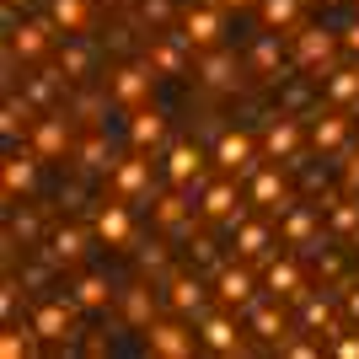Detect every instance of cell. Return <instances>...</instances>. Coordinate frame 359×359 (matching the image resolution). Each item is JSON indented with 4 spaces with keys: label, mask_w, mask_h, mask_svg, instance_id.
I'll list each match as a JSON object with an SVG mask.
<instances>
[{
    "label": "cell",
    "mask_w": 359,
    "mask_h": 359,
    "mask_svg": "<svg viewBox=\"0 0 359 359\" xmlns=\"http://www.w3.org/2000/svg\"><path fill=\"white\" fill-rule=\"evenodd\" d=\"M54 16H22V22H11V38H6V54L22 65H38L54 48Z\"/></svg>",
    "instance_id": "1"
},
{
    "label": "cell",
    "mask_w": 359,
    "mask_h": 359,
    "mask_svg": "<svg viewBox=\"0 0 359 359\" xmlns=\"http://www.w3.org/2000/svg\"><path fill=\"white\" fill-rule=\"evenodd\" d=\"M177 32H182V43L194 48V54L215 48V43L225 38V6H220V0H215V6H182Z\"/></svg>",
    "instance_id": "2"
},
{
    "label": "cell",
    "mask_w": 359,
    "mask_h": 359,
    "mask_svg": "<svg viewBox=\"0 0 359 359\" xmlns=\"http://www.w3.org/2000/svg\"><path fill=\"white\" fill-rule=\"evenodd\" d=\"M150 86H156V70L150 60H135V65H118V70L107 75V97L123 107V113H135V107L150 102Z\"/></svg>",
    "instance_id": "3"
},
{
    "label": "cell",
    "mask_w": 359,
    "mask_h": 359,
    "mask_svg": "<svg viewBox=\"0 0 359 359\" xmlns=\"http://www.w3.org/2000/svg\"><path fill=\"white\" fill-rule=\"evenodd\" d=\"M194 338L198 332L188 327V322H177V316H156L145 327V354H156V359H188L194 354Z\"/></svg>",
    "instance_id": "4"
},
{
    "label": "cell",
    "mask_w": 359,
    "mask_h": 359,
    "mask_svg": "<svg viewBox=\"0 0 359 359\" xmlns=\"http://www.w3.org/2000/svg\"><path fill=\"white\" fill-rule=\"evenodd\" d=\"M198 215H204V220H220L225 231H231L236 220H247V210H241V198H236V177H231V172H220V177L198 194Z\"/></svg>",
    "instance_id": "5"
},
{
    "label": "cell",
    "mask_w": 359,
    "mask_h": 359,
    "mask_svg": "<svg viewBox=\"0 0 359 359\" xmlns=\"http://www.w3.org/2000/svg\"><path fill=\"white\" fill-rule=\"evenodd\" d=\"M290 38H295V65L300 70H316V75H327L332 54L344 48V38H332V32H322V27H295Z\"/></svg>",
    "instance_id": "6"
},
{
    "label": "cell",
    "mask_w": 359,
    "mask_h": 359,
    "mask_svg": "<svg viewBox=\"0 0 359 359\" xmlns=\"http://www.w3.org/2000/svg\"><path fill=\"white\" fill-rule=\"evenodd\" d=\"M27 150L38 161H65V156H70V123H65V113H43V118L32 123Z\"/></svg>",
    "instance_id": "7"
},
{
    "label": "cell",
    "mask_w": 359,
    "mask_h": 359,
    "mask_svg": "<svg viewBox=\"0 0 359 359\" xmlns=\"http://www.w3.org/2000/svg\"><path fill=\"white\" fill-rule=\"evenodd\" d=\"M198 344L210 348V354H241V327H236V316H231V306L198 311Z\"/></svg>",
    "instance_id": "8"
},
{
    "label": "cell",
    "mask_w": 359,
    "mask_h": 359,
    "mask_svg": "<svg viewBox=\"0 0 359 359\" xmlns=\"http://www.w3.org/2000/svg\"><path fill=\"white\" fill-rule=\"evenodd\" d=\"M215 166L231 172V177H252V172H257V140L247 135V129L220 135V145H215Z\"/></svg>",
    "instance_id": "9"
},
{
    "label": "cell",
    "mask_w": 359,
    "mask_h": 359,
    "mask_svg": "<svg viewBox=\"0 0 359 359\" xmlns=\"http://www.w3.org/2000/svg\"><path fill=\"white\" fill-rule=\"evenodd\" d=\"M0 188H6L11 204H16V198H27L32 188H38V156H32L27 145H22V150H16V145L6 150V161H0Z\"/></svg>",
    "instance_id": "10"
},
{
    "label": "cell",
    "mask_w": 359,
    "mask_h": 359,
    "mask_svg": "<svg viewBox=\"0 0 359 359\" xmlns=\"http://www.w3.org/2000/svg\"><path fill=\"white\" fill-rule=\"evenodd\" d=\"M75 300H43L38 311H32V327H38V338L43 344H70L75 338Z\"/></svg>",
    "instance_id": "11"
},
{
    "label": "cell",
    "mask_w": 359,
    "mask_h": 359,
    "mask_svg": "<svg viewBox=\"0 0 359 359\" xmlns=\"http://www.w3.org/2000/svg\"><path fill=\"white\" fill-rule=\"evenodd\" d=\"M91 236L102 241V247H129V236H135L129 198H113V204H102V210H97V220H91Z\"/></svg>",
    "instance_id": "12"
},
{
    "label": "cell",
    "mask_w": 359,
    "mask_h": 359,
    "mask_svg": "<svg viewBox=\"0 0 359 359\" xmlns=\"http://www.w3.org/2000/svg\"><path fill=\"white\" fill-rule=\"evenodd\" d=\"M129 145L140 150V156H156V150L166 145V113L161 107H135V113H129Z\"/></svg>",
    "instance_id": "13"
},
{
    "label": "cell",
    "mask_w": 359,
    "mask_h": 359,
    "mask_svg": "<svg viewBox=\"0 0 359 359\" xmlns=\"http://www.w3.org/2000/svg\"><path fill=\"white\" fill-rule=\"evenodd\" d=\"M306 140H311L316 156H338V150H348V118H344V107H332V113H316L311 129H306Z\"/></svg>",
    "instance_id": "14"
},
{
    "label": "cell",
    "mask_w": 359,
    "mask_h": 359,
    "mask_svg": "<svg viewBox=\"0 0 359 359\" xmlns=\"http://www.w3.org/2000/svg\"><path fill=\"white\" fill-rule=\"evenodd\" d=\"M161 290H166V311H177V316H198L204 300H210V290H204L198 273H172Z\"/></svg>",
    "instance_id": "15"
},
{
    "label": "cell",
    "mask_w": 359,
    "mask_h": 359,
    "mask_svg": "<svg viewBox=\"0 0 359 359\" xmlns=\"http://www.w3.org/2000/svg\"><path fill=\"white\" fill-rule=\"evenodd\" d=\"M198 172H204V150H198L194 140H172V145H166V182H172V188H188V182H198Z\"/></svg>",
    "instance_id": "16"
},
{
    "label": "cell",
    "mask_w": 359,
    "mask_h": 359,
    "mask_svg": "<svg viewBox=\"0 0 359 359\" xmlns=\"http://www.w3.org/2000/svg\"><path fill=\"white\" fill-rule=\"evenodd\" d=\"M150 161H156V156H129V161H118L113 166V198H129V204H135V198H145V188H150Z\"/></svg>",
    "instance_id": "17"
},
{
    "label": "cell",
    "mask_w": 359,
    "mask_h": 359,
    "mask_svg": "<svg viewBox=\"0 0 359 359\" xmlns=\"http://www.w3.org/2000/svg\"><path fill=\"white\" fill-rule=\"evenodd\" d=\"M263 285H269L273 300H306V273H300L295 257H273L263 269Z\"/></svg>",
    "instance_id": "18"
},
{
    "label": "cell",
    "mask_w": 359,
    "mask_h": 359,
    "mask_svg": "<svg viewBox=\"0 0 359 359\" xmlns=\"http://www.w3.org/2000/svg\"><path fill=\"white\" fill-rule=\"evenodd\" d=\"M252 290H257V279H252V269H236V263H225L220 273H215V295H220V306H252Z\"/></svg>",
    "instance_id": "19"
},
{
    "label": "cell",
    "mask_w": 359,
    "mask_h": 359,
    "mask_svg": "<svg viewBox=\"0 0 359 359\" xmlns=\"http://www.w3.org/2000/svg\"><path fill=\"white\" fill-rule=\"evenodd\" d=\"M263 156L269 161H300V123L295 118H273L269 123V135H263Z\"/></svg>",
    "instance_id": "20"
},
{
    "label": "cell",
    "mask_w": 359,
    "mask_h": 359,
    "mask_svg": "<svg viewBox=\"0 0 359 359\" xmlns=\"http://www.w3.org/2000/svg\"><path fill=\"white\" fill-rule=\"evenodd\" d=\"M236 54H231V48L225 43H215V48H204V54H198V81H204V86H236Z\"/></svg>",
    "instance_id": "21"
},
{
    "label": "cell",
    "mask_w": 359,
    "mask_h": 359,
    "mask_svg": "<svg viewBox=\"0 0 359 359\" xmlns=\"http://www.w3.org/2000/svg\"><path fill=\"white\" fill-rule=\"evenodd\" d=\"M252 204H257V210H269V215L290 210V188H285V177H279L273 166H257V172H252Z\"/></svg>",
    "instance_id": "22"
},
{
    "label": "cell",
    "mask_w": 359,
    "mask_h": 359,
    "mask_svg": "<svg viewBox=\"0 0 359 359\" xmlns=\"http://www.w3.org/2000/svg\"><path fill=\"white\" fill-rule=\"evenodd\" d=\"M231 236H236V257L241 263H257V257H269V247H273V231L263 220H236Z\"/></svg>",
    "instance_id": "23"
},
{
    "label": "cell",
    "mask_w": 359,
    "mask_h": 359,
    "mask_svg": "<svg viewBox=\"0 0 359 359\" xmlns=\"http://www.w3.org/2000/svg\"><path fill=\"white\" fill-rule=\"evenodd\" d=\"M145 60L156 75H182L188 70V43H182V32H172V38H156V43L145 48Z\"/></svg>",
    "instance_id": "24"
},
{
    "label": "cell",
    "mask_w": 359,
    "mask_h": 359,
    "mask_svg": "<svg viewBox=\"0 0 359 359\" xmlns=\"http://www.w3.org/2000/svg\"><path fill=\"white\" fill-rule=\"evenodd\" d=\"M322 97L332 107H359V65H332L322 81Z\"/></svg>",
    "instance_id": "25"
},
{
    "label": "cell",
    "mask_w": 359,
    "mask_h": 359,
    "mask_svg": "<svg viewBox=\"0 0 359 359\" xmlns=\"http://www.w3.org/2000/svg\"><path fill=\"white\" fill-rule=\"evenodd\" d=\"M252 332L263 338V344L285 348V338H290V316L279 311V306H263V300H252Z\"/></svg>",
    "instance_id": "26"
},
{
    "label": "cell",
    "mask_w": 359,
    "mask_h": 359,
    "mask_svg": "<svg viewBox=\"0 0 359 359\" xmlns=\"http://www.w3.org/2000/svg\"><path fill=\"white\" fill-rule=\"evenodd\" d=\"M86 252V231H75V225H60L54 236H48V263H60V269H75Z\"/></svg>",
    "instance_id": "27"
},
{
    "label": "cell",
    "mask_w": 359,
    "mask_h": 359,
    "mask_svg": "<svg viewBox=\"0 0 359 359\" xmlns=\"http://www.w3.org/2000/svg\"><path fill=\"white\" fill-rule=\"evenodd\" d=\"M316 225H322V210L316 204H295V210H285V241L290 247H311Z\"/></svg>",
    "instance_id": "28"
},
{
    "label": "cell",
    "mask_w": 359,
    "mask_h": 359,
    "mask_svg": "<svg viewBox=\"0 0 359 359\" xmlns=\"http://www.w3.org/2000/svg\"><path fill=\"white\" fill-rule=\"evenodd\" d=\"M38 344H43V338H38V327H32V322H6V332H0V354L6 359H27V354H38Z\"/></svg>",
    "instance_id": "29"
},
{
    "label": "cell",
    "mask_w": 359,
    "mask_h": 359,
    "mask_svg": "<svg viewBox=\"0 0 359 359\" xmlns=\"http://www.w3.org/2000/svg\"><path fill=\"white\" fill-rule=\"evenodd\" d=\"M70 300L81 306V311H107V300H113V285H107L102 273H81L70 285Z\"/></svg>",
    "instance_id": "30"
},
{
    "label": "cell",
    "mask_w": 359,
    "mask_h": 359,
    "mask_svg": "<svg viewBox=\"0 0 359 359\" xmlns=\"http://www.w3.org/2000/svg\"><path fill=\"white\" fill-rule=\"evenodd\" d=\"M150 215H156V225H166V231H177V236H194V220H188V204L177 198V188L156 198V204H150Z\"/></svg>",
    "instance_id": "31"
},
{
    "label": "cell",
    "mask_w": 359,
    "mask_h": 359,
    "mask_svg": "<svg viewBox=\"0 0 359 359\" xmlns=\"http://www.w3.org/2000/svg\"><path fill=\"white\" fill-rule=\"evenodd\" d=\"M48 16H54V27H60L65 38H75V32H86V22H91V0H48Z\"/></svg>",
    "instance_id": "32"
},
{
    "label": "cell",
    "mask_w": 359,
    "mask_h": 359,
    "mask_svg": "<svg viewBox=\"0 0 359 359\" xmlns=\"http://www.w3.org/2000/svg\"><path fill=\"white\" fill-rule=\"evenodd\" d=\"M257 16L269 32H295L300 27V0H257Z\"/></svg>",
    "instance_id": "33"
},
{
    "label": "cell",
    "mask_w": 359,
    "mask_h": 359,
    "mask_svg": "<svg viewBox=\"0 0 359 359\" xmlns=\"http://www.w3.org/2000/svg\"><path fill=\"white\" fill-rule=\"evenodd\" d=\"M32 123H38V118H32V102H27V97H22V102L11 97V102H6V113H0V135H6V145L27 140V135H32Z\"/></svg>",
    "instance_id": "34"
},
{
    "label": "cell",
    "mask_w": 359,
    "mask_h": 359,
    "mask_svg": "<svg viewBox=\"0 0 359 359\" xmlns=\"http://www.w3.org/2000/svg\"><path fill=\"white\" fill-rule=\"evenodd\" d=\"M300 322H306V332H316V338H327V344L338 338V332H344V327H338V316H332V306H327V300H306V311H300Z\"/></svg>",
    "instance_id": "35"
},
{
    "label": "cell",
    "mask_w": 359,
    "mask_h": 359,
    "mask_svg": "<svg viewBox=\"0 0 359 359\" xmlns=\"http://www.w3.org/2000/svg\"><path fill=\"white\" fill-rule=\"evenodd\" d=\"M252 70L263 75V81H279V70H285V54H279V43H273V32H263L252 43Z\"/></svg>",
    "instance_id": "36"
},
{
    "label": "cell",
    "mask_w": 359,
    "mask_h": 359,
    "mask_svg": "<svg viewBox=\"0 0 359 359\" xmlns=\"http://www.w3.org/2000/svg\"><path fill=\"white\" fill-rule=\"evenodd\" d=\"M327 225H332V236H359V194H348V198H332Z\"/></svg>",
    "instance_id": "37"
},
{
    "label": "cell",
    "mask_w": 359,
    "mask_h": 359,
    "mask_svg": "<svg viewBox=\"0 0 359 359\" xmlns=\"http://www.w3.org/2000/svg\"><path fill=\"white\" fill-rule=\"evenodd\" d=\"M75 161L86 166V172H107V166H113V145H107L102 135H91V140L75 145Z\"/></svg>",
    "instance_id": "38"
},
{
    "label": "cell",
    "mask_w": 359,
    "mask_h": 359,
    "mask_svg": "<svg viewBox=\"0 0 359 359\" xmlns=\"http://www.w3.org/2000/svg\"><path fill=\"white\" fill-rule=\"evenodd\" d=\"M123 316H129L140 332L156 322V316H150V290H145V285H129V290H123Z\"/></svg>",
    "instance_id": "39"
},
{
    "label": "cell",
    "mask_w": 359,
    "mask_h": 359,
    "mask_svg": "<svg viewBox=\"0 0 359 359\" xmlns=\"http://www.w3.org/2000/svg\"><path fill=\"white\" fill-rule=\"evenodd\" d=\"M86 70H91V54L81 43H65V54H60V75L65 81H86Z\"/></svg>",
    "instance_id": "40"
},
{
    "label": "cell",
    "mask_w": 359,
    "mask_h": 359,
    "mask_svg": "<svg viewBox=\"0 0 359 359\" xmlns=\"http://www.w3.org/2000/svg\"><path fill=\"white\" fill-rule=\"evenodd\" d=\"M60 81H65V75H38V81L27 86V102H32V107H43V113H54V97H60Z\"/></svg>",
    "instance_id": "41"
},
{
    "label": "cell",
    "mask_w": 359,
    "mask_h": 359,
    "mask_svg": "<svg viewBox=\"0 0 359 359\" xmlns=\"http://www.w3.org/2000/svg\"><path fill=\"white\" fill-rule=\"evenodd\" d=\"M344 188H348V194H359V145L344 150Z\"/></svg>",
    "instance_id": "42"
},
{
    "label": "cell",
    "mask_w": 359,
    "mask_h": 359,
    "mask_svg": "<svg viewBox=\"0 0 359 359\" xmlns=\"http://www.w3.org/2000/svg\"><path fill=\"white\" fill-rule=\"evenodd\" d=\"M322 348V338H285V354L290 359H306V354H316Z\"/></svg>",
    "instance_id": "43"
},
{
    "label": "cell",
    "mask_w": 359,
    "mask_h": 359,
    "mask_svg": "<svg viewBox=\"0 0 359 359\" xmlns=\"http://www.w3.org/2000/svg\"><path fill=\"white\" fill-rule=\"evenodd\" d=\"M16 295H22V285H16V279H6V285H0V311H6V322L16 316Z\"/></svg>",
    "instance_id": "44"
},
{
    "label": "cell",
    "mask_w": 359,
    "mask_h": 359,
    "mask_svg": "<svg viewBox=\"0 0 359 359\" xmlns=\"http://www.w3.org/2000/svg\"><path fill=\"white\" fill-rule=\"evenodd\" d=\"M332 354H338V359H359V338H332Z\"/></svg>",
    "instance_id": "45"
},
{
    "label": "cell",
    "mask_w": 359,
    "mask_h": 359,
    "mask_svg": "<svg viewBox=\"0 0 359 359\" xmlns=\"http://www.w3.org/2000/svg\"><path fill=\"white\" fill-rule=\"evenodd\" d=\"M172 16V0H145V22H166Z\"/></svg>",
    "instance_id": "46"
},
{
    "label": "cell",
    "mask_w": 359,
    "mask_h": 359,
    "mask_svg": "<svg viewBox=\"0 0 359 359\" xmlns=\"http://www.w3.org/2000/svg\"><path fill=\"white\" fill-rule=\"evenodd\" d=\"M338 38H344V48H348V54H354V60H359V16H354V22H348L344 32H338Z\"/></svg>",
    "instance_id": "47"
},
{
    "label": "cell",
    "mask_w": 359,
    "mask_h": 359,
    "mask_svg": "<svg viewBox=\"0 0 359 359\" xmlns=\"http://www.w3.org/2000/svg\"><path fill=\"white\" fill-rule=\"evenodd\" d=\"M344 311H348V322H359V285L344 290Z\"/></svg>",
    "instance_id": "48"
},
{
    "label": "cell",
    "mask_w": 359,
    "mask_h": 359,
    "mask_svg": "<svg viewBox=\"0 0 359 359\" xmlns=\"http://www.w3.org/2000/svg\"><path fill=\"white\" fill-rule=\"evenodd\" d=\"M225 11H247V6H257V0H220Z\"/></svg>",
    "instance_id": "49"
},
{
    "label": "cell",
    "mask_w": 359,
    "mask_h": 359,
    "mask_svg": "<svg viewBox=\"0 0 359 359\" xmlns=\"http://www.w3.org/2000/svg\"><path fill=\"white\" fill-rule=\"evenodd\" d=\"M16 6H27V0H6V11H16Z\"/></svg>",
    "instance_id": "50"
},
{
    "label": "cell",
    "mask_w": 359,
    "mask_h": 359,
    "mask_svg": "<svg viewBox=\"0 0 359 359\" xmlns=\"http://www.w3.org/2000/svg\"><path fill=\"white\" fill-rule=\"evenodd\" d=\"M97 6H129V0H97Z\"/></svg>",
    "instance_id": "51"
},
{
    "label": "cell",
    "mask_w": 359,
    "mask_h": 359,
    "mask_svg": "<svg viewBox=\"0 0 359 359\" xmlns=\"http://www.w3.org/2000/svg\"><path fill=\"white\" fill-rule=\"evenodd\" d=\"M316 6H332V0H316Z\"/></svg>",
    "instance_id": "52"
},
{
    "label": "cell",
    "mask_w": 359,
    "mask_h": 359,
    "mask_svg": "<svg viewBox=\"0 0 359 359\" xmlns=\"http://www.w3.org/2000/svg\"><path fill=\"white\" fill-rule=\"evenodd\" d=\"M354 6H359V0H354Z\"/></svg>",
    "instance_id": "53"
},
{
    "label": "cell",
    "mask_w": 359,
    "mask_h": 359,
    "mask_svg": "<svg viewBox=\"0 0 359 359\" xmlns=\"http://www.w3.org/2000/svg\"><path fill=\"white\" fill-rule=\"evenodd\" d=\"M354 241H359V236H354Z\"/></svg>",
    "instance_id": "54"
}]
</instances>
